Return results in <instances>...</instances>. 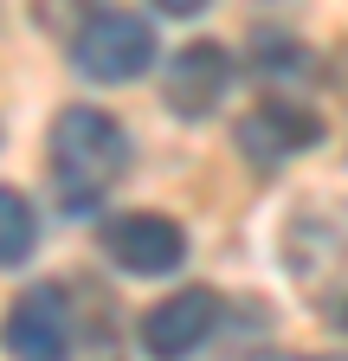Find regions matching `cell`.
I'll use <instances>...</instances> for the list:
<instances>
[{"instance_id": "obj_1", "label": "cell", "mask_w": 348, "mask_h": 361, "mask_svg": "<svg viewBox=\"0 0 348 361\" xmlns=\"http://www.w3.org/2000/svg\"><path fill=\"white\" fill-rule=\"evenodd\" d=\"M52 188L65 200V213H91L116 180L129 174V129L97 110V104H65L52 116Z\"/></svg>"}, {"instance_id": "obj_2", "label": "cell", "mask_w": 348, "mask_h": 361, "mask_svg": "<svg viewBox=\"0 0 348 361\" xmlns=\"http://www.w3.org/2000/svg\"><path fill=\"white\" fill-rule=\"evenodd\" d=\"M284 271L303 290H323L329 278L348 271V200L335 194H303L284 213Z\"/></svg>"}, {"instance_id": "obj_3", "label": "cell", "mask_w": 348, "mask_h": 361, "mask_svg": "<svg viewBox=\"0 0 348 361\" xmlns=\"http://www.w3.org/2000/svg\"><path fill=\"white\" fill-rule=\"evenodd\" d=\"M71 65L91 78V84H129L155 65V32L142 13H116V7H97L71 39Z\"/></svg>"}, {"instance_id": "obj_4", "label": "cell", "mask_w": 348, "mask_h": 361, "mask_svg": "<svg viewBox=\"0 0 348 361\" xmlns=\"http://www.w3.org/2000/svg\"><path fill=\"white\" fill-rule=\"evenodd\" d=\"M232 142H239V155L251 161V168H284V161H297V155H310L316 142H323V116L303 104V97H258L245 116H239V129H232Z\"/></svg>"}, {"instance_id": "obj_5", "label": "cell", "mask_w": 348, "mask_h": 361, "mask_svg": "<svg viewBox=\"0 0 348 361\" xmlns=\"http://www.w3.org/2000/svg\"><path fill=\"white\" fill-rule=\"evenodd\" d=\"M0 348L13 361H65L71 355V297L65 284H32L7 303Z\"/></svg>"}, {"instance_id": "obj_6", "label": "cell", "mask_w": 348, "mask_h": 361, "mask_svg": "<svg viewBox=\"0 0 348 361\" xmlns=\"http://www.w3.org/2000/svg\"><path fill=\"white\" fill-rule=\"evenodd\" d=\"M226 90H232V52H226V39H194L161 71V104L181 116V123L213 116Z\"/></svg>"}, {"instance_id": "obj_7", "label": "cell", "mask_w": 348, "mask_h": 361, "mask_svg": "<svg viewBox=\"0 0 348 361\" xmlns=\"http://www.w3.org/2000/svg\"><path fill=\"white\" fill-rule=\"evenodd\" d=\"M220 290H206V284H194V290H174V297H161V303H149V316H142V355L149 361H187L194 348H206V336L220 329Z\"/></svg>"}, {"instance_id": "obj_8", "label": "cell", "mask_w": 348, "mask_h": 361, "mask_svg": "<svg viewBox=\"0 0 348 361\" xmlns=\"http://www.w3.org/2000/svg\"><path fill=\"white\" fill-rule=\"evenodd\" d=\"M104 252L129 278H168V271H181V258H187V233H181V219H168V213H123V219L104 226Z\"/></svg>"}, {"instance_id": "obj_9", "label": "cell", "mask_w": 348, "mask_h": 361, "mask_svg": "<svg viewBox=\"0 0 348 361\" xmlns=\"http://www.w3.org/2000/svg\"><path fill=\"white\" fill-rule=\"evenodd\" d=\"M32 239H39V213L20 188H7L0 180V271H13L32 258Z\"/></svg>"}, {"instance_id": "obj_10", "label": "cell", "mask_w": 348, "mask_h": 361, "mask_svg": "<svg viewBox=\"0 0 348 361\" xmlns=\"http://www.w3.org/2000/svg\"><path fill=\"white\" fill-rule=\"evenodd\" d=\"M91 13H97V0H32V20L46 32H58V39H71Z\"/></svg>"}, {"instance_id": "obj_11", "label": "cell", "mask_w": 348, "mask_h": 361, "mask_svg": "<svg viewBox=\"0 0 348 361\" xmlns=\"http://www.w3.org/2000/svg\"><path fill=\"white\" fill-rule=\"evenodd\" d=\"M206 7H213V0H155V13H168V20H194Z\"/></svg>"}, {"instance_id": "obj_12", "label": "cell", "mask_w": 348, "mask_h": 361, "mask_svg": "<svg viewBox=\"0 0 348 361\" xmlns=\"http://www.w3.org/2000/svg\"><path fill=\"white\" fill-rule=\"evenodd\" d=\"M265 361H348V355H265Z\"/></svg>"}, {"instance_id": "obj_13", "label": "cell", "mask_w": 348, "mask_h": 361, "mask_svg": "<svg viewBox=\"0 0 348 361\" xmlns=\"http://www.w3.org/2000/svg\"><path fill=\"white\" fill-rule=\"evenodd\" d=\"M335 323H342V329H348V310H335Z\"/></svg>"}]
</instances>
